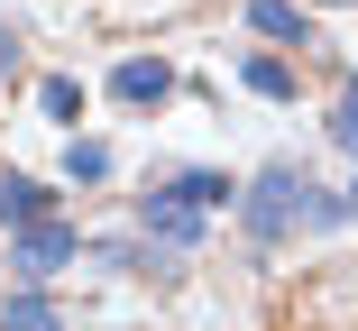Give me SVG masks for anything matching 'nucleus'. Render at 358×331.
I'll list each match as a JSON object with an SVG mask.
<instances>
[{
    "label": "nucleus",
    "instance_id": "f257e3e1",
    "mask_svg": "<svg viewBox=\"0 0 358 331\" xmlns=\"http://www.w3.org/2000/svg\"><path fill=\"white\" fill-rule=\"evenodd\" d=\"M303 184H313V175H303V166H285V157L257 166V175L239 184V230H248L257 248L294 239V230H303Z\"/></svg>",
    "mask_w": 358,
    "mask_h": 331
},
{
    "label": "nucleus",
    "instance_id": "f03ea898",
    "mask_svg": "<svg viewBox=\"0 0 358 331\" xmlns=\"http://www.w3.org/2000/svg\"><path fill=\"white\" fill-rule=\"evenodd\" d=\"M83 248H92V239L64 221V212H55V221H28V230H10V276H19V286H46L55 267H74Z\"/></svg>",
    "mask_w": 358,
    "mask_h": 331
},
{
    "label": "nucleus",
    "instance_id": "7ed1b4c3",
    "mask_svg": "<svg viewBox=\"0 0 358 331\" xmlns=\"http://www.w3.org/2000/svg\"><path fill=\"white\" fill-rule=\"evenodd\" d=\"M138 230H148L157 248H175V258H193V248H202V230H211V212H193L184 193H175V184L157 175L148 193H138Z\"/></svg>",
    "mask_w": 358,
    "mask_h": 331
},
{
    "label": "nucleus",
    "instance_id": "20e7f679",
    "mask_svg": "<svg viewBox=\"0 0 358 331\" xmlns=\"http://www.w3.org/2000/svg\"><path fill=\"white\" fill-rule=\"evenodd\" d=\"M110 101L166 111V101H175V64H166V55H120V64H110Z\"/></svg>",
    "mask_w": 358,
    "mask_h": 331
},
{
    "label": "nucleus",
    "instance_id": "39448f33",
    "mask_svg": "<svg viewBox=\"0 0 358 331\" xmlns=\"http://www.w3.org/2000/svg\"><path fill=\"white\" fill-rule=\"evenodd\" d=\"M248 28H257V46H285V55H313V10L303 0H248Z\"/></svg>",
    "mask_w": 358,
    "mask_h": 331
},
{
    "label": "nucleus",
    "instance_id": "423d86ee",
    "mask_svg": "<svg viewBox=\"0 0 358 331\" xmlns=\"http://www.w3.org/2000/svg\"><path fill=\"white\" fill-rule=\"evenodd\" d=\"M28 221H55V184L46 175H0V230H28Z\"/></svg>",
    "mask_w": 358,
    "mask_h": 331
},
{
    "label": "nucleus",
    "instance_id": "0eeeda50",
    "mask_svg": "<svg viewBox=\"0 0 358 331\" xmlns=\"http://www.w3.org/2000/svg\"><path fill=\"white\" fill-rule=\"evenodd\" d=\"M239 83H248L257 101H294V92H303V74L285 64V46H257V55H239Z\"/></svg>",
    "mask_w": 358,
    "mask_h": 331
},
{
    "label": "nucleus",
    "instance_id": "6e6552de",
    "mask_svg": "<svg viewBox=\"0 0 358 331\" xmlns=\"http://www.w3.org/2000/svg\"><path fill=\"white\" fill-rule=\"evenodd\" d=\"M0 331H64V313H55L46 286H10L0 295Z\"/></svg>",
    "mask_w": 358,
    "mask_h": 331
},
{
    "label": "nucleus",
    "instance_id": "1a4fd4ad",
    "mask_svg": "<svg viewBox=\"0 0 358 331\" xmlns=\"http://www.w3.org/2000/svg\"><path fill=\"white\" fill-rule=\"evenodd\" d=\"M166 184L184 193V203H193V212H221V203H239V193H230V175H221V166H175Z\"/></svg>",
    "mask_w": 358,
    "mask_h": 331
},
{
    "label": "nucleus",
    "instance_id": "9d476101",
    "mask_svg": "<svg viewBox=\"0 0 358 331\" xmlns=\"http://www.w3.org/2000/svg\"><path fill=\"white\" fill-rule=\"evenodd\" d=\"M303 230H349V193H331V184H303Z\"/></svg>",
    "mask_w": 358,
    "mask_h": 331
},
{
    "label": "nucleus",
    "instance_id": "9b49d317",
    "mask_svg": "<svg viewBox=\"0 0 358 331\" xmlns=\"http://www.w3.org/2000/svg\"><path fill=\"white\" fill-rule=\"evenodd\" d=\"M37 101H46V120H83V83H74V74H46Z\"/></svg>",
    "mask_w": 358,
    "mask_h": 331
},
{
    "label": "nucleus",
    "instance_id": "f8f14e48",
    "mask_svg": "<svg viewBox=\"0 0 358 331\" xmlns=\"http://www.w3.org/2000/svg\"><path fill=\"white\" fill-rule=\"evenodd\" d=\"M64 175H74V184H101L110 175V148L101 139H74V148H64Z\"/></svg>",
    "mask_w": 358,
    "mask_h": 331
},
{
    "label": "nucleus",
    "instance_id": "ddd939ff",
    "mask_svg": "<svg viewBox=\"0 0 358 331\" xmlns=\"http://www.w3.org/2000/svg\"><path fill=\"white\" fill-rule=\"evenodd\" d=\"M331 139L358 148V74H340V101H331Z\"/></svg>",
    "mask_w": 358,
    "mask_h": 331
},
{
    "label": "nucleus",
    "instance_id": "4468645a",
    "mask_svg": "<svg viewBox=\"0 0 358 331\" xmlns=\"http://www.w3.org/2000/svg\"><path fill=\"white\" fill-rule=\"evenodd\" d=\"M10 64H19V37H10V28H0V83H10Z\"/></svg>",
    "mask_w": 358,
    "mask_h": 331
},
{
    "label": "nucleus",
    "instance_id": "2eb2a0df",
    "mask_svg": "<svg viewBox=\"0 0 358 331\" xmlns=\"http://www.w3.org/2000/svg\"><path fill=\"white\" fill-rule=\"evenodd\" d=\"M303 10H358V0H303Z\"/></svg>",
    "mask_w": 358,
    "mask_h": 331
},
{
    "label": "nucleus",
    "instance_id": "dca6fc26",
    "mask_svg": "<svg viewBox=\"0 0 358 331\" xmlns=\"http://www.w3.org/2000/svg\"><path fill=\"white\" fill-rule=\"evenodd\" d=\"M349 221H358V175H349Z\"/></svg>",
    "mask_w": 358,
    "mask_h": 331
}]
</instances>
